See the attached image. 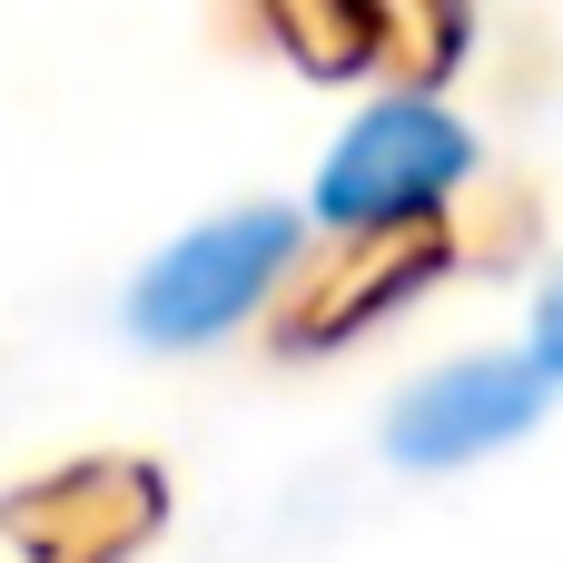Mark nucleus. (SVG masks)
<instances>
[{
    "instance_id": "1",
    "label": "nucleus",
    "mask_w": 563,
    "mask_h": 563,
    "mask_svg": "<svg viewBox=\"0 0 563 563\" xmlns=\"http://www.w3.org/2000/svg\"><path fill=\"white\" fill-rule=\"evenodd\" d=\"M475 129L435 99V89H386L366 99L336 148L317 158V188H307V218L327 238H396V228H426L445 218V198L475 178Z\"/></svg>"
},
{
    "instance_id": "2",
    "label": "nucleus",
    "mask_w": 563,
    "mask_h": 563,
    "mask_svg": "<svg viewBox=\"0 0 563 563\" xmlns=\"http://www.w3.org/2000/svg\"><path fill=\"white\" fill-rule=\"evenodd\" d=\"M307 257V218L297 208H218V218H198V228H178L139 277H129V297H119V327L139 336V346H158V356H188V346H218V336H238L277 287H287V267Z\"/></svg>"
},
{
    "instance_id": "3",
    "label": "nucleus",
    "mask_w": 563,
    "mask_h": 563,
    "mask_svg": "<svg viewBox=\"0 0 563 563\" xmlns=\"http://www.w3.org/2000/svg\"><path fill=\"white\" fill-rule=\"evenodd\" d=\"M554 386H563V376L534 356V346H515V356H455V366H435V376H416V386L396 396V416H386V455L416 465V475L475 465V455L515 445V435L554 406Z\"/></svg>"
},
{
    "instance_id": "4",
    "label": "nucleus",
    "mask_w": 563,
    "mask_h": 563,
    "mask_svg": "<svg viewBox=\"0 0 563 563\" xmlns=\"http://www.w3.org/2000/svg\"><path fill=\"white\" fill-rule=\"evenodd\" d=\"M525 346H534V356L563 376V267L544 277V297H534V327H525Z\"/></svg>"
}]
</instances>
